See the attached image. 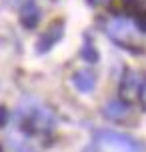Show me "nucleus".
I'll return each instance as SVG.
<instances>
[{"instance_id": "obj_1", "label": "nucleus", "mask_w": 146, "mask_h": 152, "mask_svg": "<svg viewBox=\"0 0 146 152\" xmlns=\"http://www.w3.org/2000/svg\"><path fill=\"white\" fill-rule=\"evenodd\" d=\"M16 122L22 132L34 136V134H48L56 126V116L52 114L50 108L42 106L34 100H28L24 106L18 108Z\"/></svg>"}, {"instance_id": "obj_2", "label": "nucleus", "mask_w": 146, "mask_h": 152, "mask_svg": "<svg viewBox=\"0 0 146 152\" xmlns=\"http://www.w3.org/2000/svg\"><path fill=\"white\" fill-rule=\"evenodd\" d=\"M104 30H106L108 38H110L114 44H118L120 48L130 50V52H134V54L142 52V48H140L138 42H136V26H134V22H130L128 18L116 16V18H112V20L104 26Z\"/></svg>"}, {"instance_id": "obj_3", "label": "nucleus", "mask_w": 146, "mask_h": 152, "mask_svg": "<svg viewBox=\"0 0 146 152\" xmlns=\"http://www.w3.org/2000/svg\"><path fill=\"white\" fill-rule=\"evenodd\" d=\"M94 138H96V142L112 148L114 152H144V146L136 138L128 136L124 132H118V130H98Z\"/></svg>"}, {"instance_id": "obj_4", "label": "nucleus", "mask_w": 146, "mask_h": 152, "mask_svg": "<svg viewBox=\"0 0 146 152\" xmlns=\"http://www.w3.org/2000/svg\"><path fill=\"white\" fill-rule=\"evenodd\" d=\"M144 84H146V80H144L142 72L132 70V68L124 70L122 78H120V86H118V94H120L118 100L130 104L132 100H136V96H140V90H142Z\"/></svg>"}, {"instance_id": "obj_5", "label": "nucleus", "mask_w": 146, "mask_h": 152, "mask_svg": "<svg viewBox=\"0 0 146 152\" xmlns=\"http://www.w3.org/2000/svg\"><path fill=\"white\" fill-rule=\"evenodd\" d=\"M62 36H64V20H54L36 40V54H46L48 50H52L62 40Z\"/></svg>"}, {"instance_id": "obj_6", "label": "nucleus", "mask_w": 146, "mask_h": 152, "mask_svg": "<svg viewBox=\"0 0 146 152\" xmlns=\"http://www.w3.org/2000/svg\"><path fill=\"white\" fill-rule=\"evenodd\" d=\"M40 18H42V12H40L38 4L34 0H26L20 8V24L28 30H34L40 24Z\"/></svg>"}, {"instance_id": "obj_7", "label": "nucleus", "mask_w": 146, "mask_h": 152, "mask_svg": "<svg viewBox=\"0 0 146 152\" xmlns=\"http://www.w3.org/2000/svg\"><path fill=\"white\" fill-rule=\"evenodd\" d=\"M72 84L76 86L78 92H82V94H88V92L94 90V86H96V74H94L92 70H76L74 74H72Z\"/></svg>"}, {"instance_id": "obj_8", "label": "nucleus", "mask_w": 146, "mask_h": 152, "mask_svg": "<svg viewBox=\"0 0 146 152\" xmlns=\"http://www.w3.org/2000/svg\"><path fill=\"white\" fill-rule=\"evenodd\" d=\"M102 114L106 116L108 120H114V122H120L124 118H128L130 114V104H126L122 100H110L106 106L102 108Z\"/></svg>"}, {"instance_id": "obj_9", "label": "nucleus", "mask_w": 146, "mask_h": 152, "mask_svg": "<svg viewBox=\"0 0 146 152\" xmlns=\"http://www.w3.org/2000/svg\"><path fill=\"white\" fill-rule=\"evenodd\" d=\"M80 56H82V60L88 62V64H96V62L100 60V54H98V50H96V46L92 44L90 38L84 40V44L80 48Z\"/></svg>"}, {"instance_id": "obj_10", "label": "nucleus", "mask_w": 146, "mask_h": 152, "mask_svg": "<svg viewBox=\"0 0 146 152\" xmlns=\"http://www.w3.org/2000/svg\"><path fill=\"white\" fill-rule=\"evenodd\" d=\"M122 2V6L128 10V12H132V14H146V0H120Z\"/></svg>"}, {"instance_id": "obj_11", "label": "nucleus", "mask_w": 146, "mask_h": 152, "mask_svg": "<svg viewBox=\"0 0 146 152\" xmlns=\"http://www.w3.org/2000/svg\"><path fill=\"white\" fill-rule=\"evenodd\" d=\"M134 26H136V30H140V32H144V34H146V14L136 16V20H134Z\"/></svg>"}, {"instance_id": "obj_12", "label": "nucleus", "mask_w": 146, "mask_h": 152, "mask_svg": "<svg viewBox=\"0 0 146 152\" xmlns=\"http://www.w3.org/2000/svg\"><path fill=\"white\" fill-rule=\"evenodd\" d=\"M90 6H96V8H100V6H110L112 4V0H86Z\"/></svg>"}, {"instance_id": "obj_13", "label": "nucleus", "mask_w": 146, "mask_h": 152, "mask_svg": "<svg viewBox=\"0 0 146 152\" xmlns=\"http://www.w3.org/2000/svg\"><path fill=\"white\" fill-rule=\"evenodd\" d=\"M6 122H8V110L4 106H0V128H2Z\"/></svg>"}, {"instance_id": "obj_14", "label": "nucleus", "mask_w": 146, "mask_h": 152, "mask_svg": "<svg viewBox=\"0 0 146 152\" xmlns=\"http://www.w3.org/2000/svg\"><path fill=\"white\" fill-rule=\"evenodd\" d=\"M140 102H142V108L146 110V84L142 86V90H140Z\"/></svg>"}, {"instance_id": "obj_15", "label": "nucleus", "mask_w": 146, "mask_h": 152, "mask_svg": "<svg viewBox=\"0 0 146 152\" xmlns=\"http://www.w3.org/2000/svg\"><path fill=\"white\" fill-rule=\"evenodd\" d=\"M8 6H20V4H24L26 0H4Z\"/></svg>"}, {"instance_id": "obj_16", "label": "nucleus", "mask_w": 146, "mask_h": 152, "mask_svg": "<svg viewBox=\"0 0 146 152\" xmlns=\"http://www.w3.org/2000/svg\"><path fill=\"white\" fill-rule=\"evenodd\" d=\"M0 152H2V148H0Z\"/></svg>"}]
</instances>
